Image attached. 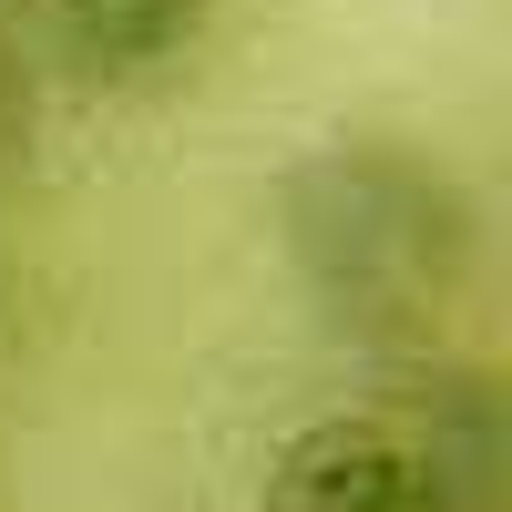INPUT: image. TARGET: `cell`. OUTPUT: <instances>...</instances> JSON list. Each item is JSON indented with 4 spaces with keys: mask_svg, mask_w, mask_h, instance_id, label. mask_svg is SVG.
<instances>
[{
    "mask_svg": "<svg viewBox=\"0 0 512 512\" xmlns=\"http://www.w3.org/2000/svg\"><path fill=\"white\" fill-rule=\"evenodd\" d=\"M277 216L318 318L369 338V349L431 338L472 277V195L451 185V164L379 134H338L328 154H308L287 175Z\"/></svg>",
    "mask_w": 512,
    "mask_h": 512,
    "instance_id": "1",
    "label": "cell"
},
{
    "mask_svg": "<svg viewBox=\"0 0 512 512\" xmlns=\"http://www.w3.org/2000/svg\"><path fill=\"white\" fill-rule=\"evenodd\" d=\"M267 512H461L400 420H318L267 472Z\"/></svg>",
    "mask_w": 512,
    "mask_h": 512,
    "instance_id": "2",
    "label": "cell"
},
{
    "mask_svg": "<svg viewBox=\"0 0 512 512\" xmlns=\"http://www.w3.org/2000/svg\"><path fill=\"white\" fill-rule=\"evenodd\" d=\"M205 31L216 0H52V62L82 93H154L205 52Z\"/></svg>",
    "mask_w": 512,
    "mask_h": 512,
    "instance_id": "3",
    "label": "cell"
},
{
    "mask_svg": "<svg viewBox=\"0 0 512 512\" xmlns=\"http://www.w3.org/2000/svg\"><path fill=\"white\" fill-rule=\"evenodd\" d=\"M31 123H41V62H31L21 21L0 11V164L31 154Z\"/></svg>",
    "mask_w": 512,
    "mask_h": 512,
    "instance_id": "4",
    "label": "cell"
}]
</instances>
